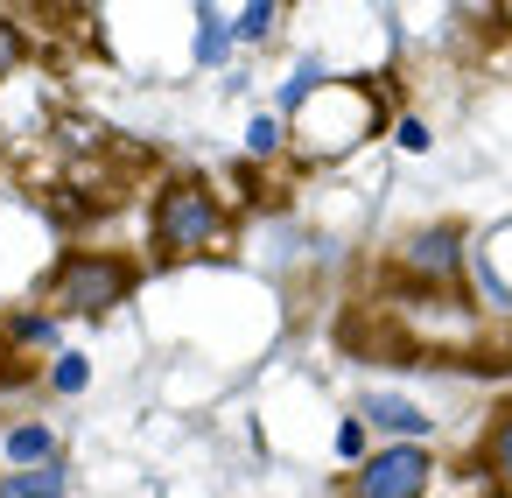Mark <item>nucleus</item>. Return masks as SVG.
<instances>
[{
  "label": "nucleus",
  "mask_w": 512,
  "mask_h": 498,
  "mask_svg": "<svg viewBox=\"0 0 512 498\" xmlns=\"http://www.w3.org/2000/svg\"><path fill=\"white\" fill-rule=\"evenodd\" d=\"M337 456H344L351 470L365 463V421H358V414H344V421H337Z\"/></svg>",
  "instance_id": "obj_12"
},
{
  "label": "nucleus",
  "mask_w": 512,
  "mask_h": 498,
  "mask_svg": "<svg viewBox=\"0 0 512 498\" xmlns=\"http://www.w3.org/2000/svg\"><path fill=\"white\" fill-rule=\"evenodd\" d=\"M365 421H379V428L400 435V442H421V435H428V414H421L414 400H400V393H372V400H365Z\"/></svg>",
  "instance_id": "obj_8"
},
{
  "label": "nucleus",
  "mask_w": 512,
  "mask_h": 498,
  "mask_svg": "<svg viewBox=\"0 0 512 498\" xmlns=\"http://www.w3.org/2000/svg\"><path fill=\"white\" fill-rule=\"evenodd\" d=\"M274 22H281V8H267V0H253V8H239V22H225L239 43H260V36H274Z\"/></svg>",
  "instance_id": "obj_11"
},
{
  "label": "nucleus",
  "mask_w": 512,
  "mask_h": 498,
  "mask_svg": "<svg viewBox=\"0 0 512 498\" xmlns=\"http://www.w3.org/2000/svg\"><path fill=\"white\" fill-rule=\"evenodd\" d=\"M337 337H344V351L351 358H372V365H421V351H414V337H407V323H400V309L379 295V302H358L344 323H337Z\"/></svg>",
  "instance_id": "obj_6"
},
{
  "label": "nucleus",
  "mask_w": 512,
  "mask_h": 498,
  "mask_svg": "<svg viewBox=\"0 0 512 498\" xmlns=\"http://www.w3.org/2000/svg\"><path fill=\"white\" fill-rule=\"evenodd\" d=\"M0 379H22V365H15V351H8V337H0Z\"/></svg>",
  "instance_id": "obj_18"
},
{
  "label": "nucleus",
  "mask_w": 512,
  "mask_h": 498,
  "mask_svg": "<svg viewBox=\"0 0 512 498\" xmlns=\"http://www.w3.org/2000/svg\"><path fill=\"white\" fill-rule=\"evenodd\" d=\"M0 449H8V463H57V435L43 428V421H22V428H8V442H0Z\"/></svg>",
  "instance_id": "obj_9"
},
{
  "label": "nucleus",
  "mask_w": 512,
  "mask_h": 498,
  "mask_svg": "<svg viewBox=\"0 0 512 498\" xmlns=\"http://www.w3.org/2000/svg\"><path fill=\"white\" fill-rule=\"evenodd\" d=\"M477 470H491V484L512 498V400L491 414V428H484V442H477Z\"/></svg>",
  "instance_id": "obj_7"
},
{
  "label": "nucleus",
  "mask_w": 512,
  "mask_h": 498,
  "mask_svg": "<svg viewBox=\"0 0 512 498\" xmlns=\"http://www.w3.org/2000/svg\"><path fill=\"white\" fill-rule=\"evenodd\" d=\"M463 267H470V232L456 218L414 225L386 253V281L407 295H463Z\"/></svg>",
  "instance_id": "obj_3"
},
{
  "label": "nucleus",
  "mask_w": 512,
  "mask_h": 498,
  "mask_svg": "<svg viewBox=\"0 0 512 498\" xmlns=\"http://www.w3.org/2000/svg\"><path fill=\"white\" fill-rule=\"evenodd\" d=\"M428 484H435V456L421 442H393V449L365 456L337 484V498H428Z\"/></svg>",
  "instance_id": "obj_5"
},
{
  "label": "nucleus",
  "mask_w": 512,
  "mask_h": 498,
  "mask_svg": "<svg viewBox=\"0 0 512 498\" xmlns=\"http://www.w3.org/2000/svg\"><path fill=\"white\" fill-rule=\"evenodd\" d=\"M15 64H22V29H15L8 15H0V78H8Z\"/></svg>",
  "instance_id": "obj_16"
},
{
  "label": "nucleus",
  "mask_w": 512,
  "mask_h": 498,
  "mask_svg": "<svg viewBox=\"0 0 512 498\" xmlns=\"http://www.w3.org/2000/svg\"><path fill=\"white\" fill-rule=\"evenodd\" d=\"M0 498H64V470L57 463L15 470V477H0Z\"/></svg>",
  "instance_id": "obj_10"
},
{
  "label": "nucleus",
  "mask_w": 512,
  "mask_h": 498,
  "mask_svg": "<svg viewBox=\"0 0 512 498\" xmlns=\"http://www.w3.org/2000/svg\"><path fill=\"white\" fill-rule=\"evenodd\" d=\"M393 141H400L407 155H428V141H435V134H428V127H421L414 113H400V120H393Z\"/></svg>",
  "instance_id": "obj_14"
},
{
  "label": "nucleus",
  "mask_w": 512,
  "mask_h": 498,
  "mask_svg": "<svg viewBox=\"0 0 512 498\" xmlns=\"http://www.w3.org/2000/svg\"><path fill=\"white\" fill-rule=\"evenodd\" d=\"M148 239H155V260L176 267V260H218L232 253V211L225 197L204 183V176H169L155 190V218H148Z\"/></svg>",
  "instance_id": "obj_1"
},
{
  "label": "nucleus",
  "mask_w": 512,
  "mask_h": 498,
  "mask_svg": "<svg viewBox=\"0 0 512 498\" xmlns=\"http://www.w3.org/2000/svg\"><path fill=\"white\" fill-rule=\"evenodd\" d=\"M141 267L127 253H64L43 281V302L50 316H113L127 295H134Z\"/></svg>",
  "instance_id": "obj_4"
},
{
  "label": "nucleus",
  "mask_w": 512,
  "mask_h": 498,
  "mask_svg": "<svg viewBox=\"0 0 512 498\" xmlns=\"http://www.w3.org/2000/svg\"><path fill=\"white\" fill-rule=\"evenodd\" d=\"M379 120H386V106H379L372 85H358V78H323V85L295 106V134H288V148H295L302 162H330V155L372 141Z\"/></svg>",
  "instance_id": "obj_2"
},
{
  "label": "nucleus",
  "mask_w": 512,
  "mask_h": 498,
  "mask_svg": "<svg viewBox=\"0 0 512 498\" xmlns=\"http://www.w3.org/2000/svg\"><path fill=\"white\" fill-rule=\"evenodd\" d=\"M50 379H57V393H85V379H92V365H85V358L71 351V358H57V372H50Z\"/></svg>",
  "instance_id": "obj_15"
},
{
  "label": "nucleus",
  "mask_w": 512,
  "mask_h": 498,
  "mask_svg": "<svg viewBox=\"0 0 512 498\" xmlns=\"http://www.w3.org/2000/svg\"><path fill=\"white\" fill-rule=\"evenodd\" d=\"M246 148H253V155H274V148H281V127H274V120H253Z\"/></svg>",
  "instance_id": "obj_17"
},
{
  "label": "nucleus",
  "mask_w": 512,
  "mask_h": 498,
  "mask_svg": "<svg viewBox=\"0 0 512 498\" xmlns=\"http://www.w3.org/2000/svg\"><path fill=\"white\" fill-rule=\"evenodd\" d=\"M197 22H204V29H197V57H204V64H211V57H225V36H232V29H225V15H197Z\"/></svg>",
  "instance_id": "obj_13"
}]
</instances>
